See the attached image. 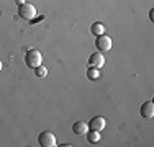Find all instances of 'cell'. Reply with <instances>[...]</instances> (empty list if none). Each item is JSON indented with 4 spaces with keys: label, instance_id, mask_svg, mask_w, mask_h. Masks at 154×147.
<instances>
[{
    "label": "cell",
    "instance_id": "30bf717a",
    "mask_svg": "<svg viewBox=\"0 0 154 147\" xmlns=\"http://www.w3.org/2000/svg\"><path fill=\"white\" fill-rule=\"evenodd\" d=\"M87 141L92 142V144L98 142V141H100V132H98V131H92V129H89V131H87Z\"/></svg>",
    "mask_w": 154,
    "mask_h": 147
},
{
    "label": "cell",
    "instance_id": "4fadbf2b",
    "mask_svg": "<svg viewBox=\"0 0 154 147\" xmlns=\"http://www.w3.org/2000/svg\"><path fill=\"white\" fill-rule=\"evenodd\" d=\"M25 2H26V0H17V3H18V5H23Z\"/></svg>",
    "mask_w": 154,
    "mask_h": 147
},
{
    "label": "cell",
    "instance_id": "8992f818",
    "mask_svg": "<svg viewBox=\"0 0 154 147\" xmlns=\"http://www.w3.org/2000/svg\"><path fill=\"white\" fill-rule=\"evenodd\" d=\"M105 126H107V121H105V118H102V116H95L90 119V123H89V129H92V131H103L105 129Z\"/></svg>",
    "mask_w": 154,
    "mask_h": 147
},
{
    "label": "cell",
    "instance_id": "52a82bcc",
    "mask_svg": "<svg viewBox=\"0 0 154 147\" xmlns=\"http://www.w3.org/2000/svg\"><path fill=\"white\" fill-rule=\"evenodd\" d=\"M139 113H141L143 118H146V119H151L154 116V103L152 101H146L141 105V108H139Z\"/></svg>",
    "mask_w": 154,
    "mask_h": 147
},
{
    "label": "cell",
    "instance_id": "ba28073f",
    "mask_svg": "<svg viewBox=\"0 0 154 147\" xmlns=\"http://www.w3.org/2000/svg\"><path fill=\"white\" fill-rule=\"evenodd\" d=\"M87 131H89V123H85V121H75L74 124H72V132L74 134H87Z\"/></svg>",
    "mask_w": 154,
    "mask_h": 147
},
{
    "label": "cell",
    "instance_id": "9c48e42d",
    "mask_svg": "<svg viewBox=\"0 0 154 147\" xmlns=\"http://www.w3.org/2000/svg\"><path fill=\"white\" fill-rule=\"evenodd\" d=\"M105 29H107V26H105L103 23H100V21L92 23V26H90V31H92V34H95V36L105 34Z\"/></svg>",
    "mask_w": 154,
    "mask_h": 147
},
{
    "label": "cell",
    "instance_id": "277c9868",
    "mask_svg": "<svg viewBox=\"0 0 154 147\" xmlns=\"http://www.w3.org/2000/svg\"><path fill=\"white\" fill-rule=\"evenodd\" d=\"M113 43H112V38L107 34H100L97 36V39H95V47H97L100 52H108L110 49H112Z\"/></svg>",
    "mask_w": 154,
    "mask_h": 147
},
{
    "label": "cell",
    "instance_id": "7c38bea8",
    "mask_svg": "<svg viewBox=\"0 0 154 147\" xmlns=\"http://www.w3.org/2000/svg\"><path fill=\"white\" fill-rule=\"evenodd\" d=\"M35 74H36V77H39V79H45V77L48 75V69L41 64V65H38V67L35 69Z\"/></svg>",
    "mask_w": 154,
    "mask_h": 147
},
{
    "label": "cell",
    "instance_id": "5bb4252c",
    "mask_svg": "<svg viewBox=\"0 0 154 147\" xmlns=\"http://www.w3.org/2000/svg\"><path fill=\"white\" fill-rule=\"evenodd\" d=\"M0 70H2V62H0Z\"/></svg>",
    "mask_w": 154,
    "mask_h": 147
},
{
    "label": "cell",
    "instance_id": "6da1fadb",
    "mask_svg": "<svg viewBox=\"0 0 154 147\" xmlns=\"http://www.w3.org/2000/svg\"><path fill=\"white\" fill-rule=\"evenodd\" d=\"M25 62H26L28 67L36 69L38 65L43 64V56L38 49H30L26 54H25Z\"/></svg>",
    "mask_w": 154,
    "mask_h": 147
},
{
    "label": "cell",
    "instance_id": "3957f363",
    "mask_svg": "<svg viewBox=\"0 0 154 147\" xmlns=\"http://www.w3.org/2000/svg\"><path fill=\"white\" fill-rule=\"evenodd\" d=\"M38 142L41 147H56V136L53 134L51 131H43L41 134L38 136Z\"/></svg>",
    "mask_w": 154,
    "mask_h": 147
},
{
    "label": "cell",
    "instance_id": "5b68a950",
    "mask_svg": "<svg viewBox=\"0 0 154 147\" xmlns=\"http://www.w3.org/2000/svg\"><path fill=\"white\" fill-rule=\"evenodd\" d=\"M105 65V56L102 52H94L89 57V67H95V69H102Z\"/></svg>",
    "mask_w": 154,
    "mask_h": 147
},
{
    "label": "cell",
    "instance_id": "7a4b0ae2",
    "mask_svg": "<svg viewBox=\"0 0 154 147\" xmlns=\"http://www.w3.org/2000/svg\"><path fill=\"white\" fill-rule=\"evenodd\" d=\"M18 13H20V16L23 18V20L31 21L33 18L36 16V8H35V5H33V3L25 2L23 5H20V7H18Z\"/></svg>",
    "mask_w": 154,
    "mask_h": 147
},
{
    "label": "cell",
    "instance_id": "8fae6325",
    "mask_svg": "<svg viewBox=\"0 0 154 147\" xmlns=\"http://www.w3.org/2000/svg\"><path fill=\"white\" fill-rule=\"evenodd\" d=\"M87 77H89L90 80H97V79H100V69L89 67V69H87Z\"/></svg>",
    "mask_w": 154,
    "mask_h": 147
}]
</instances>
